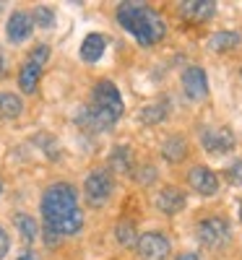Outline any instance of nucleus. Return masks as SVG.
I'll use <instances>...</instances> for the list:
<instances>
[{
	"label": "nucleus",
	"instance_id": "nucleus-16",
	"mask_svg": "<svg viewBox=\"0 0 242 260\" xmlns=\"http://www.w3.org/2000/svg\"><path fill=\"white\" fill-rule=\"evenodd\" d=\"M239 42H242V37H239L237 31H216V34L208 39V47L216 50V52H222V50H234V47H239Z\"/></svg>",
	"mask_w": 242,
	"mask_h": 260
},
{
	"label": "nucleus",
	"instance_id": "nucleus-6",
	"mask_svg": "<svg viewBox=\"0 0 242 260\" xmlns=\"http://www.w3.org/2000/svg\"><path fill=\"white\" fill-rule=\"evenodd\" d=\"M195 234H198V240H201V245L222 247L229 240V224H227V219H222V216H208V219H203L201 224H198Z\"/></svg>",
	"mask_w": 242,
	"mask_h": 260
},
{
	"label": "nucleus",
	"instance_id": "nucleus-10",
	"mask_svg": "<svg viewBox=\"0 0 242 260\" xmlns=\"http://www.w3.org/2000/svg\"><path fill=\"white\" fill-rule=\"evenodd\" d=\"M188 182L198 195H214L219 190V180L208 167H193L188 175Z\"/></svg>",
	"mask_w": 242,
	"mask_h": 260
},
{
	"label": "nucleus",
	"instance_id": "nucleus-15",
	"mask_svg": "<svg viewBox=\"0 0 242 260\" xmlns=\"http://www.w3.org/2000/svg\"><path fill=\"white\" fill-rule=\"evenodd\" d=\"M162 156L167 159V161H172V164H177V161H183L185 156H188V143L183 141V138H169L164 146H162Z\"/></svg>",
	"mask_w": 242,
	"mask_h": 260
},
{
	"label": "nucleus",
	"instance_id": "nucleus-8",
	"mask_svg": "<svg viewBox=\"0 0 242 260\" xmlns=\"http://www.w3.org/2000/svg\"><path fill=\"white\" fill-rule=\"evenodd\" d=\"M201 143L208 154H229L234 148V133L229 127H206Z\"/></svg>",
	"mask_w": 242,
	"mask_h": 260
},
{
	"label": "nucleus",
	"instance_id": "nucleus-1",
	"mask_svg": "<svg viewBox=\"0 0 242 260\" xmlns=\"http://www.w3.org/2000/svg\"><path fill=\"white\" fill-rule=\"evenodd\" d=\"M42 216L45 226L57 232L60 237H71L81 232L83 226V213L78 208V195L76 187L68 182H55L42 195Z\"/></svg>",
	"mask_w": 242,
	"mask_h": 260
},
{
	"label": "nucleus",
	"instance_id": "nucleus-3",
	"mask_svg": "<svg viewBox=\"0 0 242 260\" xmlns=\"http://www.w3.org/2000/svg\"><path fill=\"white\" fill-rule=\"evenodd\" d=\"M117 21L138 39V45L151 47L159 39H164L167 26L157 11H151L143 3H120L117 6Z\"/></svg>",
	"mask_w": 242,
	"mask_h": 260
},
{
	"label": "nucleus",
	"instance_id": "nucleus-21",
	"mask_svg": "<svg viewBox=\"0 0 242 260\" xmlns=\"http://www.w3.org/2000/svg\"><path fill=\"white\" fill-rule=\"evenodd\" d=\"M115 237H117L120 245H133L136 242V226L130 221H120L117 229H115Z\"/></svg>",
	"mask_w": 242,
	"mask_h": 260
},
{
	"label": "nucleus",
	"instance_id": "nucleus-26",
	"mask_svg": "<svg viewBox=\"0 0 242 260\" xmlns=\"http://www.w3.org/2000/svg\"><path fill=\"white\" fill-rule=\"evenodd\" d=\"M18 260H39L34 252H24V255H18Z\"/></svg>",
	"mask_w": 242,
	"mask_h": 260
},
{
	"label": "nucleus",
	"instance_id": "nucleus-27",
	"mask_svg": "<svg viewBox=\"0 0 242 260\" xmlns=\"http://www.w3.org/2000/svg\"><path fill=\"white\" fill-rule=\"evenodd\" d=\"M6 73V60H3V52H0V76Z\"/></svg>",
	"mask_w": 242,
	"mask_h": 260
},
{
	"label": "nucleus",
	"instance_id": "nucleus-24",
	"mask_svg": "<svg viewBox=\"0 0 242 260\" xmlns=\"http://www.w3.org/2000/svg\"><path fill=\"white\" fill-rule=\"evenodd\" d=\"M6 252H8V234L0 229V260L6 257Z\"/></svg>",
	"mask_w": 242,
	"mask_h": 260
},
{
	"label": "nucleus",
	"instance_id": "nucleus-25",
	"mask_svg": "<svg viewBox=\"0 0 242 260\" xmlns=\"http://www.w3.org/2000/svg\"><path fill=\"white\" fill-rule=\"evenodd\" d=\"M174 260H203V257L198 255V252H183V255H177Z\"/></svg>",
	"mask_w": 242,
	"mask_h": 260
},
{
	"label": "nucleus",
	"instance_id": "nucleus-20",
	"mask_svg": "<svg viewBox=\"0 0 242 260\" xmlns=\"http://www.w3.org/2000/svg\"><path fill=\"white\" fill-rule=\"evenodd\" d=\"M32 24H37V26H42V29H50V26L55 24V13H52V8L39 6V8L34 11V16H32Z\"/></svg>",
	"mask_w": 242,
	"mask_h": 260
},
{
	"label": "nucleus",
	"instance_id": "nucleus-22",
	"mask_svg": "<svg viewBox=\"0 0 242 260\" xmlns=\"http://www.w3.org/2000/svg\"><path fill=\"white\" fill-rule=\"evenodd\" d=\"M164 115H167V112H164V104H151V107H146V110L141 112V120L151 125V122L164 120Z\"/></svg>",
	"mask_w": 242,
	"mask_h": 260
},
{
	"label": "nucleus",
	"instance_id": "nucleus-19",
	"mask_svg": "<svg viewBox=\"0 0 242 260\" xmlns=\"http://www.w3.org/2000/svg\"><path fill=\"white\" fill-rule=\"evenodd\" d=\"M16 226H18L21 237H24L26 242H34V237H37V224H34L32 216H26V213H18V216H16Z\"/></svg>",
	"mask_w": 242,
	"mask_h": 260
},
{
	"label": "nucleus",
	"instance_id": "nucleus-11",
	"mask_svg": "<svg viewBox=\"0 0 242 260\" xmlns=\"http://www.w3.org/2000/svg\"><path fill=\"white\" fill-rule=\"evenodd\" d=\"M214 11H216L214 0H188V3H180V13L188 21H206L214 16Z\"/></svg>",
	"mask_w": 242,
	"mask_h": 260
},
{
	"label": "nucleus",
	"instance_id": "nucleus-28",
	"mask_svg": "<svg viewBox=\"0 0 242 260\" xmlns=\"http://www.w3.org/2000/svg\"><path fill=\"white\" fill-rule=\"evenodd\" d=\"M239 219H242V203H239Z\"/></svg>",
	"mask_w": 242,
	"mask_h": 260
},
{
	"label": "nucleus",
	"instance_id": "nucleus-13",
	"mask_svg": "<svg viewBox=\"0 0 242 260\" xmlns=\"http://www.w3.org/2000/svg\"><path fill=\"white\" fill-rule=\"evenodd\" d=\"M185 206V192L177 190V187H164L159 195H157V208L162 213H177L180 208Z\"/></svg>",
	"mask_w": 242,
	"mask_h": 260
},
{
	"label": "nucleus",
	"instance_id": "nucleus-4",
	"mask_svg": "<svg viewBox=\"0 0 242 260\" xmlns=\"http://www.w3.org/2000/svg\"><path fill=\"white\" fill-rule=\"evenodd\" d=\"M50 60V47L47 45H39L32 57L24 62V68H21V76H18V86H21V91H37V83L42 78V68H45V62Z\"/></svg>",
	"mask_w": 242,
	"mask_h": 260
},
{
	"label": "nucleus",
	"instance_id": "nucleus-29",
	"mask_svg": "<svg viewBox=\"0 0 242 260\" xmlns=\"http://www.w3.org/2000/svg\"><path fill=\"white\" fill-rule=\"evenodd\" d=\"M0 190H3V185H0Z\"/></svg>",
	"mask_w": 242,
	"mask_h": 260
},
{
	"label": "nucleus",
	"instance_id": "nucleus-5",
	"mask_svg": "<svg viewBox=\"0 0 242 260\" xmlns=\"http://www.w3.org/2000/svg\"><path fill=\"white\" fill-rule=\"evenodd\" d=\"M112 190H115V180L107 169H94L83 182V192H86V198H89L92 206H104L112 198Z\"/></svg>",
	"mask_w": 242,
	"mask_h": 260
},
{
	"label": "nucleus",
	"instance_id": "nucleus-23",
	"mask_svg": "<svg viewBox=\"0 0 242 260\" xmlns=\"http://www.w3.org/2000/svg\"><path fill=\"white\" fill-rule=\"evenodd\" d=\"M229 180L237 182V185H242V161H237V164L229 167Z\"/></svg>",
	"mask_w": 242,
	"mask_h": 260
},
{
	"label": "nucleus",
	"instance_id": "nucleus-17",
	"mask_svg": "<svg viewBox=\"0 0 242 260\" xmlns=\"http://www.w3.org/2000/svg\"><path fill=\"white\" fill-rule=\"evenodd\" d=\"M109 167H112L115 172H120V175H128L130 167H133V156H130V148H128V146L115 148L112 154H109Z\"/></svg>",
	"mask_w": 242,
	"mask_h": 260
},
{
	"label": "nucleus",
	"instance_id": "nucleus-18",
	"mask_svg": "<svg viewBox=\"0 0 242 260\" xmlns=\"http://www.w3.org/2000/svg\"><path fill=\"white\" fill-rule=\"evenodd\" d=\"M24 104L16 94H0V120H13L21 115Z\"/></svg>",
	"mask_w": 242,
	"mask_h": 260
},
{
	"label": "nucleus",
	"instance_id": "nucleus-9",
	"mask_svg": "<svg viewBox=\"0 0 242 260\" xmlns=\"http://www.w3.org/2000/svg\"><path fill=\"white\" fill-rule=\"evenodd\" d=\"M183 89L190 99H206L208 96V78H206V71L201 65H190L183 73Z\"/></svg>",
	"mask_w": 242,
	"mask_h": 260
},
{
	"label": "nucleus",
	"instance_id": "nucleus-7",
	"mask_svg": "<svg viewBox=\"0 0 242 260\" xmlns=\"http://www.w3.org/2000/svg\"><path fill=\"white\" fill-rule=\"evenodd\" d=\"M138 255L143 260H167L169 255V240L162 232H146L138 240Z\"/></svg>",
	"mask_w": 242,
	"mask_h": 260
},
{
	"label": "nucleus",
	"instance_id": "nucleus-12",
	"mask_svg": "<svg viewBox=\"0 0 242 260\" xmlns=\"http://www.w3.org/2000/svg\"><path fill=\"white\" fill-rule=\"evenodd\" d=\"M32 16L24 13V11H16L11 18H8V39L11 42H24L29 34H32Z\"/></svg>",
	"mask_w": 242,
	"mask_h": 260
},
{
	"label": "nucleus",
	"instance_id": "nucleus-14",
	"mask_svg": "<svg viewBox=\"0 0 242 260\" xmlns=\"http://www.w3.org/2000/svg\"><path fill=\"white\" fill-rule=\"evenodd\" d=\"M104 55V37L102 34H89L81 45V57L86 62H97Z\"/></svg>",
	"mask_w": 242,
	"mask_h": 260
},
{
	"label": "nucleus",
	"instance_id": "nucleus-2",
	"mask_svg": "<svg viewBox=\"0 0 242 260\" xmlns=\"http://www.w3.org/2000/svg\"><path fill=\"white\" fill-rule=\"evenodd\" d=\"M123 115V96L112 81H99L92 91V104L83 107L78 112V125L92 130V133H102L109 130Z\"/></svg>",
	"mask_w": 242,
	"mask_h": 260
}]
</instances>
